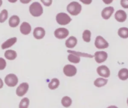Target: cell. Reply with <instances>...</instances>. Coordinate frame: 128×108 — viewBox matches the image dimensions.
<instances>
[{
	"mask_svg": "<svg viewBox=\"0 0 128 108\" xmlns=\"http://www.w3.org/2000/svg\"><path fill=\"white\" fill-rule=\"evenodd\" d=\"M40 1L46 6H50L52 2V0H40Z\"/></svg>",
	"mask_w": 128,
	"mask_h": 108,
	"instance_id": "obj_31",
	"label": "cell"
},
{
	"mask_svg": "<svg viewBox=\"0 0 128 108\" xmlns=\"http://www.w3.org/2000/svg\"><path fill=\"white\" fill-rule=\"evenodd\" d=\"M31 29L32 27L30 25L26 22H23L20 27V32L24 35L28 34L30 32Z\"/></svg>",
	"mask_w": 128,
	"mask_h": 108,
	"instance_id": "obj_14",
	"label": "cell"
},
{
	"mask_svg": "<svg viewBox=\"0 0 128 108\" xmlns=\"http://www.w3.org/2000/svg\"><path fill=\"white\" fill-rule=\"evenodd\" d=\"M108 80L102 78H98L94 81V85L96 87H101L106 85L108 83Z\"/></svg>",
	"mask_w": 128,
	"mask_h": 108,
	"instance_id": "obj_21",
	"label": "cell"
},
{
	"mask_svg": "<svg viewBox=\"0 0 128 108\" xmlns=\"http://www.w3.org/2000/svg\"><path fill=\"white\" fill-rule=\"evenodd\" d=\"M114 8L112 6H110L104 7L101 12V16L104 19H108L114 12Z\"/></svg>",
	"mask_w": 128,
	"mask_h": 108,
	"instance_id": "obj_9",
	"label": "cell"
},
{
	"mask_svg": "<svg viewBox=\"0 0 128 108\" xmlns=\"http://www.w3.org/2000/svg\"><path fill=\"white\" fill-rule=\"evenodd\" d=\"M82 9L81 4L77 1L70 2L66 6V10L72 15L76 16L79 14Z\"/></svg>",
	"mask_w": 128,
	"mask_h": 108,
	"instance_id": "obj_1",
	"label": "cell"
},
{
	"mask_svg": "<svg viewBox=\"0 0 128 108\" xmlns=\"http://www.w3.org/2000/svg\"><path fill=\"white\" fill-rule=\"evenodd\" d=\"M61 103L64 107L68 108L72 105V100L69 97L64 96L62 98Z\"/></svg>",
	"mask_w": 128,
	"mask_h": 108,
	"instance_id": "obj_24",
	"label": "cell"
},
{
	"mask_svg": "<svg viewBox=\"0 0 128 108\" xmlns=\"http://www.w3.org/2000/svg\"><path fill=\"white\" fill-rule=\"evenodd\" d=\"M120 5L124 8H128V0H120Z\"/></svg>",
	"mask_w": 128,
	"mask_h": 108,
	"instance_id": "obj_30",
	"label": "cell"
},
{
	"mask_svg": "<svg viewBox=\"0 0 128 108\" xmlns=\"http://www.w3.org/2000/svg\"><path fill=\"white\" fill-rule=\"evenodd\" d=\"M118 35L122 38H128V28L122 27L120 28L118 31Z\"/></svg>",
	"mask_w": 128,
	"mask_h": 108,
	"instance_id": "obj_20",
	"label": "cell"
},
{
	"mask_svg": "<svg viewBox=\"0 0 128 108\" xmlns=\"http://www.w3.org/2000/svg\"><path fill=\"white\" fill-rule=\"evenodd\" d=\"M63 72L66 76L68 77H72L76 74L77 70L74 66L68 64L64 66Z\"/></svg>",
	"mask_w": 128,
	"mask_h": 108,
	"instance_id": "obj_7",
	"label": "cell"
},
{
	"mask_svg": "<svg viewBox=\"0 0 128 108\" xmlns=\"http://www.w3.org/2000/svg\"><path fill=\"white\" fill-rule=\"evenodd\" d=\"M5 83L8 87H14L18 83V78L14 74H9L4 78Z\"/></svg>",
	"mask_w": 128,
	"mask_h": 108,
	"instance_id": "obj_4",
	"label": "cell"
},
{
	"mask_svg": "<svg viewBox=\"0 0 128 108\" xmlns=\"http://www.w3.org/2000/svg\"><path fill=\"white\" fill-rule=\"evenodd\" d=\"M96 72L98 75L104 78H108L110 76V71L108 67L105 65H102L98 67Z\"/></svg>",
	"mask_w": 128,
	"mask_h": 108,
	"instance_id": "obj_11",
	"label": "cell"
},
{
	"mask_svg": "<svg viewBox=\"0 0 128 108\" xmlns=\"http://www.w3.org/2000/svg\"><path fill=\"white\" fill-rule=\"evenodd\" d=\"M68 60L73 63H78L80 62V57L76 54L70 53L68 56Z\"/></svg>",
	"mask_w": 128,
	"mask_h": 108,
	"instance_id": "obj_23",
	"label": "cell"
},
{
	"mask_svg": "<svg viewBox=\"0 0 128 108\" xmlns=\"http://www.w3.org/2000/svg\"><path fill=\"white\" fill-rule=\"evenodd\" d=\"M30 13L34 17H38L43 13V8L38 2L35 1L32 2L29 7Z\"/></svg>",
	"mask_w": 128,
	"mask_h": 108,
	"instance_id": "obj_2",
	"label": "cell"
},
{
	"mask_svg": "<svg viewBox=\"0 0 128 108\" xmlns=\"http://www.w3.org/2000/svg\"><path fill=\"white\" fill-rule=\"evenodd\" d=\"M60 85V81L57 78H53L48 85V88L50 90H54L56 89Z\"/></svg>",
	"mask_w": 128,
	"mask_h": 108,
	"instance_id": "obj_22",
	"label": "cell"
},
{
	"mask_svg": "<svg viewBox=\"0 0 128 108\" xmlns=\"http://www.w3.org/2000/svg\"><path fill=\"white\" fill-rule=\"evenodd\" d=\"M30 101L28 98H23L20 104H19V108H27L28 107L29 105Z\"/></svg>",
	"mask_w": 128,
	"mask_h": 108,
	"instance_id": "obj_27",
	"label": "cell"
},
{
	"mask_svg": "<svg viewBox=\"0 0 128 108\" xmlns=\"http://www.w3.org/2000/svg\"><path fill=\"white\" fill-rule=\"evenodd\" d=\"M102 1L106 4H110V3H111L113 0H102Z\"/></svg>",
	"mask_w": 128,
	"mask_h": 108,
	"instance_id": "obj_33",
	"label": "cell"
},
{
	"mask_svg": "<svg viewBox=\"0 0 128 108\" xmlns=\"http://www.w3.org/2000/svg\"><path fill=\"white\" fill-rule=\"evenodd\" d=\"M2 0H0V7L2 6Z\"/></svg>",
	"mask_w": 128,
	"mask_h": 108,
	"instance_id": "obj_37",
	"label": "cell"
},
{
	"mask_svg": "<svg viewBox=\"0 0 128 108\" xmlns=\"http://www.w3.org/2000/svg\"><path fill=\"white\" fill-rule=\"evenodd\" d=\"M8 12L6 9H4L0 13V23L4 22L8 18Z\"/></svg>",
	"mask_w": 128,
	"mask_h": 108,
	"instance_id": "obj_26",
	"label": "cell"
},
{
	"mask_svg": "<svg viewBox=\"0 0 128 108\" xmlns=\"http://www.w3.org/2000/svg\"><path fill=\"white\" fill-rule=\"evenodd\" d=\"M114 18L117 21L123 22H124L127 18V14L124 10L119 9L116 12Z\"/></svg>",
	"mask_w": 128,
	"mask_h": 108,
	"instance_id": "obj_12",
	"label": "cell"
},
{
	"mask_svg": "<svg viewBox=\"0 0 128 108\" xmlns=\"http://www.w3.org/2000/svg\"><path fill=\"white\" fill-rule=\"evenodd\" d=\"M3 85H4L3 82H2V80L0 78V89H1V88H2Z\"/></svg>",
	"mask_w": 128,
	"mask_h": 108,
	"instance_id": "obj_35",
	"label": "cell"
},
{
	"mask_svg": "<svg viewBox=\"0 0 128 108\" xmlns=\"http://www.w3.org/2000/svg\"><path fill=\"white\" fill-rule=\"evenodd\" d=\"M69 34V31L64 27H60L56 29L54 31V36L60 39L66 38Z\"/></svg>",
	"mask_w": 128,
	"mask_h": 108,
	"instance_id": "obj_5",
	"label": "cell"
},
{
	"mask_svg": "<svg viewBox=\"0 0 128 108\" xmlns=\"http://www.w3.org/2000/svg\"><path fill=\"white\" fill-rule=\"evenodd\" d=\"M9 2H11V3H14L16 2L18 0H8Z\"/></svg>",
	"mask_w": 128,
	"mask_h": 108,
	"instance_id": "obj_36",
	"label": "cell"
},
{
	"mask_svg": "<svg viewBox=\"0 0 128 108\" xmlns=\"http://www.w3.org/2000/svg\"><path fill=\"white\" fill-rule=\"evenodd\" d=\"M94 45L98 49H104L109 46L108 43L100 35L97 36L94 41Z\"/></svg>",
	"mask_w": 128,
	"mask_h": 108,
	"instance_id": "obj_6",
	"label": "cell"
},
{
	"mask_svg": "<svg viewBox=\"0 0 128 108\" xmlns=\"http://www.w3.org/2000/svg\"><path fill=\"white\" fill-rule=\"evenodd\" d=\"M20 22V19L18 15H12L9 19L8 24L12 27H16L19 24Z\"/></svg>",
	"mask_w": 128,
	"mask_h": 108,
	"instance_id": "obj_16",
	"label": "cell"
},
{
	"mask_svg": "<svg viewBox=\"0 0 128 108\" xmlns=\"http://www.w3.org/2000/svg\"><path fill=\"white\" fill-rule=\"evenodd\" d=\"M20 2H22V3H24V4H27L28 3H29L32 0H20Z\"/></svg>",
	"mask_w": 128,
	"mask_h": 108,
	"instance_id": "obj_34",
	"label": "cell"
},
{
	"mask_svg": "<svg viewBox=\"0 0 128 108\" xmlns=\"http://www.w3.org/2000/svg\"><path fill=\"white\" fill-rule=\"evenodd\" d=\"M77 42L78 40L76 37L73 36H71L66 40L65 42V45L66 47L72 48L76 46L77 44Z\"/></svg>",
	"mask_w": 128,
	"mask_h": 108,
	"instance_id": "obj_15",
	"label": "cell"
},
{
	"mask_svg": "<svg viewBox=\"0 0 128 108\" xmlns=\"http://www.w3.org/2000/svg\"><path fill=\"white\" fill-rule=\"evenodd\" d=\"M17 41V38L16 37H12V38H10L8 39L7 40H6L5 42H4L1 47L2 48V49H4L8 48H9L10 47H11L14 44H15V43Z\"/></svg>",
	"mask_w": 128,
	"mask_h": 108,
	"instance_id": "obj_17",
	"label": "cell"
},
{
	"mask_svg": "<svg viewBox=\"0 0 128 108\" xmlns=\"http://www.w3.org/2000/svg\"><path fill=\"white\" fill-rule=\"evenodd\" d=\"M28 84L27 83H22L20 84L16 90V94L19 97L23 96L28 92Z\"/></svg>",
	"mask_w": 128,
	"mask_h": 108,
	"instance_id": "obj_10",
	"label": "cell"
},
{
	"mask_svg": "<svg viewBox=\"0 0 128 108\" xmlns=\"http://www.w3.org/2000/svg\"><path fill=\"white\" fill-rule=\"evenodd\" d=\"M127 104H128V99H127Z\"/></svg>",
	"mask_w": 128,
	"mask_h": 108,
	"instance_id": "obj_38",
	"label": "cell"
},
{
	"mask_svg": "<svg viewBox=\"0 0 128 108\" xmlns=\"http://www.w3.org/2000/svg\"><path fill=\"white\" fill-rule=\"evenodd\" d=\"M118 77L121 80H127L128 79V69L126 68L121 69L118 73Z\"/></svg>",
	"mask_w": 128,
	"mask_h": 108,
	"instance_id": "obj_19",
	"label": "cell"
},
{
	"mask_svg": "<svg viewBox=\"0 0 128 108\" xmlns=\"http://www.w3.org/2000/svg\"><path fill=\"white\" fill-rule=\"evenodd\" d=\"M91 32L88 29H86L84 31L82 34V38L84 41L86 42H89L90 41Z\"/></svg>",
	"mask_w": 128,
	"mask_h": 108,
	"instance_id": "obj_25",
	"label": "cell"
},
{
	"mask_svg": "<svg viewBox=\"0 0 128 108\" xmlns=\"http://www.w3.org/2000/svg\"><path fill=\"white\" fill-rule=\"evenodd\" d=\"M46 32L44 28L41 27H37L34 29L33 35L34 37L37 39H42L45 35Z\"/></svg>",
	"mask_w": 128,
	"mask_h": 108,
	"instance_id": "obj_13",
	"label": "cell"
},
{
	"mask_svg": "<svg viewBox=\"0 0 128 108\" xmlns=\"http://www.w3.org/2000/svg\"><path fill=\"white\" fill-rule=\"evenodd\" d=\"M6 66V61L2 58L0 57V70H4Z\"/></svg>",
	"mask_w": 128,
	"mask_h": 108,
	"instance_id": "obj_29",
	"label": "cell"
},
{
	"mask_svg": "<svg viewBox=\"0 0 128 108\" xmlns=\"http://www.w3.org/2000/svg\"><path fill=\"white\" fill-rule=\"evenodd\" d=\"M56 21L60 25H66L70 23L72 18L65 12H60L58 13L56 17Z\"/></svg>",
	"mask_w": 128,
	"mask_h": 108,
	"instance_id": "obj_3",
	"label": "cell"
},
{
	"mask_svg": "<svg viewBox=\"0 0 128 108\" xmlns=\"http://www.w3.org/2000/svg\"><path fill=\"white\" fill-rule=\"evenodd\" d=\"M94 59L98 63L104 62L108 58V54L106 52L100 51H96L94 54Z\"/></svg>",
	"mask_w": 128,
	"mask_h": 108,
	"instance_id": "obj_8",
	"label": "cell"
},
{
	"mask_svg": "<svg viewBox=\"0 0 128 108\" xmlns=\"http://www.w3.org/2000/svg\"><path fill=\"white\" fill-rule=\"evenodd\" d=\"M68 52H69L70 53H72V54H76V55H78V56H84V57H90V58H92L94 55H89L88 54H85V53H80V54H78V53H79V52H76V51H70V50H68Z\"/></svg>",
	"mask_w": 128,
	"mask_h": 108,
	"instance_id": "obj_28",
	"label": "cell"
},
{
	"mask_svg": "<svg viewBox=\"0 0 128 108\" xmlns=\"http://www.w3.org/2000/svg\"><path fill=\"white\" fill-rule=\"evenodd\" d=\"M79 0L80 2H82V3L86 5L90 4L92 1V0Z\"/></svg>",
	"mask_w": 128,
	"mask_h": 108,
	"instance_id": "obj_32",
	"label": "cell"
},
{
	"mask_svg": "<svg viewBox=\"0 0 128 108\" xmlns=\"http://www.w3.org/2000/svg\"><path fill=\"white\" fill-rule=\"evenodd\" d=\"M5 57L10 60H12L16 58L17 56L16 52L12 50H8L4 53Z\"/></svg>",
	"mask_w": 128,
	"mask_h": 108,
	"instance_id": "obj_18",
	"label": "cell"
}]
</instances>
